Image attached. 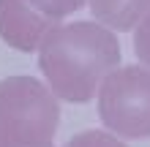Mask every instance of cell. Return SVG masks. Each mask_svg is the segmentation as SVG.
Listing matches in <instances>:
<instances>
[{
    "mask_svg": "<svg viewBox=\"0 0 150 147\" xmlns=\"http://www.w3.org/2000/svg\"><path fill=\"white\" fill-rule=\"evenodd\" d=\"M38 65L52 96L85 103L101 79L120 65V44L98 22H71L52 27L38 44Z\"/></svg>",
    "mask_w": 150,
    "mask_h": 147,
    "instance_id": "obj_1",
    "label": "cell"
},
{
    "mask_svg": "<svg viewBox=\"0 0 150 147\" xmlns=\"http://www.w3.org/2000/svg\"><path fill=\"white\" fill-rule=\"evenodd\" d=\"M57 98L33 76L0 82V147H49L57 134Z\"/></svg>",
    "mask_w": 150,
    "mask_h": 147,
    "instance_id": "obj_2",
    "label": "cell"
},
{
    "mask_svg": "<svg viewBox=\"0 0 150 147\" xmlns=\"http://www.w3.org/2000/svg\"><path fill=\"white\" fill-rule=\"evenodd\" d=\"M101 123L120 139L150 136V71L142 65L115 68L98 84Z\"/></svg>",
    "mask_w": 150,
    "mask_h": 147,
    "instance_id": "obj_3",
    "label": "cell"
},
{
    "mask_svg": "<svg viewBox=\"0 0 150 147\" xmlns=\"http://www.w3.org/2000/svg\"><path fill=\"white\" fill-rule=\"evenodd\" d=\"M55 22L41 16L28 0H0V38L19 52H36Z\"/></svg>",
    "mask_w": 150,
    "mask_h": 147,
    "instance_id": "obj_4",
    "label": "cell"
},
{
    "mask_svg": "<svg viewBox=\"0 0 150 147\" xmlns=\"http://www.w3.org/2000/svg\"><path fill=\"white\" fill-rule=\"evenodd\" d=\"M98 25L112 30H131L150 11V0H87Z\"/></svg>",
    "mask_w": 150,
    "mask_h": 147,
    "instance_id": "obj_5",
    "label": "cell"
},
{
    "mask_svg": "<svg viewBox=\"0 0 150 147\" xmlns=\"http://www.w3.org/2000/svg\"><path fill=\"white\" fill-rule=\"evenodd\" d=\"M28 3L36 8L41 16H47V19H52V22L57 25L63 16L79 11V8H82L87 0H28Z\"/></svg>",
    "mask_w": 150,
    "mask_h": 147,
    "instance_id": "obj_6",
    "label": "cell"
},
{
    "mask_svg": "<svg viewBox=\"0 0 150 147\" xmlns=\"http://www.w3.org/2000/svg\"><path fill=\"white\" fill-rule=\"evenodd\" d=\"M66 147H126L123 139H117L115 134H104V131H85L76 134L66 142Z\"/></svg>",
    "mask_w": 150,
    "mask_h": 147,
    "instance_id": "obj_7",
    "label": "cell"
},
{
    "mask_svg": "<svg viewBox=\"0 0 150 147\" xmlns=\"http://www.w3.org/2000/svg\"><path fill=\"white\" fill-rule=\"evenodd\" d=\"M134 52L137 57L145 63V68L150 71V11L139 19L137 33H134Z\"/></svg>",
    "mask_w": 150,
    "mask_h": 147,
    "instance_id": "obj_8",
    "label": "cell"
},
{
    "mask_svg": "<svg viewBox=\"0 0 150 147\" xmlns=\"http://www.w3.org/2000/svg\"><path fill=\"white\" fill-rule=\"evenodd\" d=\"M49 147H55V144H49Z\"/></svg>",
    "mask_w": 150,
    "mask_h": 147,
    "instance_id": "obj_9",
    "label": "cell"
}]
</instances>
